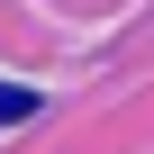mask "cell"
Instances as JSON below:
<instances>
[{"instance_id": "6da1fadb", "label": "cell", "mask_w": 154, "mask_h": 154, "mask_svg": "<svg viewBox=\"0 0 154 154\" xmlns=\"http://www.w3.org/2000/svg\"><path fill=\"white\" fill-rule=\"evenodd\" d=\"M0 118H36V91H9L0 82Z\"/></svg>"}]
</instances>
